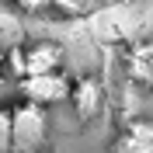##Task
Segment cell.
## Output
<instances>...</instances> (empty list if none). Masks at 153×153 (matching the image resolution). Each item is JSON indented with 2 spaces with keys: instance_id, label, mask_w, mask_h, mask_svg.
I'll use <instances>...</instances> for the list:
<instances>
[{
  "instance_id": "obj_2",
  "label": "cell",
  "mask_w": 153,
  "mask_h": 153,
  "mask_svg": "<svg viewBox=\"0 0 153 153\" xmlns=\"http://www.w3.org/2000/svg\"><path fill=\"white\" fill-rule=\"evenodd\" d=\"M45 132H49L45 105L21 97L18 105L10 108V139H14V146L18 150H35V146L45 143Z\"/></svg>"
},
{
  "instance_id": "obj_6",
  "label": "cell",
  "mask_w": 153,
  "mask_h": 153,
  "mask_svg": "<svg viewBox=\"0 0 153 153\" xmlns=\"http://www.w3.org/2000/svg\"><path fill=\"white\" fill-rule=\"evenodd\" d=\"M111 150H118V153H153V118L125 122L122 132L115 136Z\"/></svg>"
},
{
  "instance_id": "obj_4",
  "label": "cell",
  "mask_w": 153,
  "mask_h": 153,
  "mask_svg": "<svg viewBox=\"0 0 153 153\" xmlns=\"http://www.w3.org/2000/svg\"><path fill=\"white\" fill-rule=\"evenodd\" d=\"M66 101H70V108H73V115L80 122H94L97 115H101V108H105V84L94 73H80L70 84Z\"/></svg>"
},
{
  "instance_id": "obj_5",
  "label": "cell",
  "mask_w": 153,
  "mask_h": 153,
  "mask_svg": "<svg viewBox=\"0 0 153 153\" xmlns=\"http://www.w3.org/2000/svg\"><path fill=\"white\" fill-rule=\"evenodd\" d=\"M122 73L136 87L153 91V38H139L122 49Z\"/></svg>"
},
{
  "instance_id": "obj_1",
  "label": "cell",
  "mask_w": 153,
  "mask_h": 153,
  "mask_svg": "<svg viewBox=\"0 0 153 153\" xmlns=\"http://www.w3.org/2000/svg\"><path fill=\"white\" fill-rule=\"evenodd\" d=\"M4 63L10 66V73L28 76V73H49V70H63L66 63V49L52 42V38H38V42H28V45H14L4 49Z\"/></svg>"
},
{
  "instance_id": "obj_9",
  "label": "cell",
  "mask_w": 153,
  "mask_h": 153,
  "mask_svg": "<svg viewBox=\"0 0 153 153\" xmlns=\"http://www.w3.org/2000/svg\"><path fill=\"white\" fill-rule=\"evenodd\" d=\"M0 63H4V49H0Z\"/></svg>"
},
{
  "instance_id": "obj_8",
  "label": "cell",
  "mask_w": 153,
  "mask_h": 153,
  "mask_svg": "<svg viewBox=\"0 0 153 153\" xmlns=\"http://www.w3.org/2000/svg\"><path fill=\"white\" fill-rule=\"evenodd\" d=\"M14 139H10V108H0V150H10Z\"/></svg>"
},
{
  "instance_id": "obj_3",
  "label": "cell",
  "mask_w": 153,
  "mask_h": 153,
  "mask_svg": "<svg viewBox=\"0 0 153 153\" xmlns=\"http://www.w3.org/2000/svg\"><path fill=\"white\" fill-rule=\"evenodd\" d=\"M70 80L63 70H49V73H28L18 80V94L28 97V101H38V105H63L70 97Z\"/></svg>"
},
{
  "instance_id": "obj_7",
  "label": "cell",
  "mask_w": 153,
  "mask_h": 153,
  "mask_svg": "<svg viewBox=\"0 0 153 153\" xmlns=\"http://www.w3.org/2000/svg\"><path fill=\"white\" fill-rule=\"evenodd\" d=\"M10 4H14L21 14H42V10L52 7V0H10Z\"/></svg>"
}]
</instances>
